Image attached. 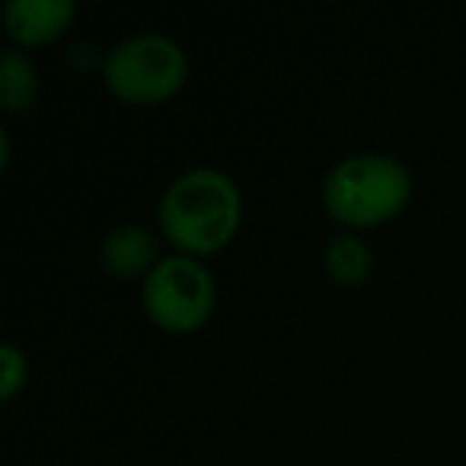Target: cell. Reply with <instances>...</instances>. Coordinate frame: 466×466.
Listing matches in <instances>:
<instances>
[{"label":"cell","mask_w":466,"mask_h":466,"mask_svg":"<svg viewBox=\"0 0 466 466\" xmlns=\"http://www.w3.org/2000/svg\"><path fill=\"white\" fill-rule=\"evenodd\" d=\"M214 275L188 253L160 256L141 281V304L154 323L169 332H188L214 310Z\"/></svg>","instance_id":"cell-4"},{"label":"cell","mask_w":466,"mask_h":466,"mask_svg":"<svg viewBox=\"0 0 466 466\" xmlns=\"http://www.w3.org/2000/svg\"><path fill=\"white\" fill-rule=\"evenodd\" d=\"M323 262H326V272L339 285H361L370 275V268H374L370 247L358 233H339V237H332L323 253Z\"/></svg>","instance_id":"cell-8"},{"label":"cell","mask_w":466,"mask_h":466,"mask_svg":"<svg viewBox=\"0 0 466 466\" xmlns=\"http://www.w3.org/2000/svg\"><path fill=\"white\" fill-rule=\"evenodd\" d=\"M243 214L240 186L218 167H188L160 195V227L182 253H211L230 240Z\"/></svg>","instance_id":"cell-1"},{"label":"cell","mask_w":466,"mask_h":466,"mask_svg":"<svg viewBox=\"0 0 466 466\" xmlns=\"http://www.w3.org/2000/svg\"><path fill=\"white\" fill-rule=\"evenodd\" d=\"M74 14V0H10L4 7V23L20 46H42L65 33Z\"/></svg>","instance_id":"cell-5"},{"label":"cell","mask_w":466,"mask_h":466,"mask_svg":"<svg viewBox=\"0 0 466 466\" xmlns=\"http://www.w3.org/2000/svg\"><path fill=\"white\" fill-rule=\"evenodd\" d=\"M99 259L118 279H135V275H147L150 268L157 266V237L147 224H137V220H128V224H118L106 233L103 249H99Z\"/></svg>","instance_id":"cell-6"},{"label":"cell","mask_w":466,"mask_h":466,"mask_svg":"<svg viewBox=\"0 0 466 466\" xmlns=\"http://www.w3.org/2000/svg\"><path fill=\"white\" fill-rule=\"evenodd\" d=\"M412 195V173L393 154H349L323 176V205L345 224H377L400 211Z\"/></svg>","instance_id":"cell-2"},{"label":"cell","mask_w":466,"mask_h":466,"mask_svg":"<svg viewBox=\"0 0 466 466\" xmlns=\"http://www.w3.org/2000/svg\"><path fill=\"white\" fill-rule=\"evenodd\" d=\"M26 374H29L26 351H23L16 342L0 345V396L10 400V396L26 383Z\"/></svg>","instance_id":"cell-9"},{"label":"cell","mask_w":466,"mask_h":466,"mask_svg":"<svg viewBox=\"0 0 466 466\" xmlns=\"http://www.w3.org/2000/svg\"><path fill=\"white\" fill-rule=\"evenodd\" d=\"M39 96V71L20 46L0 52V106L7 112H23Z\"/></svg>","instance_id":"cell-7"},{"label":"cell","mask_w":466,"mask_h":466,"mask_svg":"<svg viewBox=\"0 0 466 466\" xmlns=\"http://www.w3.org/2000/svg\"><path fill=\"white\" fill-rule=\"evenodd\" d=\"M188 74L186 48L167 33H131L103 58V77L128 103H160L173 96Z\"/></svg>","instance_id":"cell-3"}]
</instances>
